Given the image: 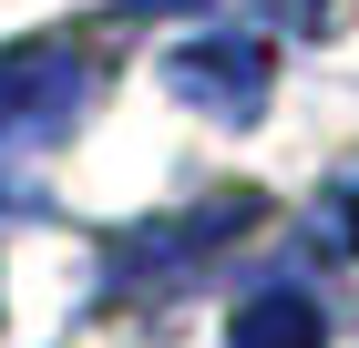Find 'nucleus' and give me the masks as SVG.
Returning a JSON list of instances; mask_svg holds the SVG:
<instances>
[{"instance_id": "20e7f679", "label": "nucleus", "mask_w": 359, "mask_h": 348, "mask_svg": "<svg viewBox=\"0 0 359 348\" xmlns=\"http://www.w3.org/2000/svg\"><path fill=\"white\" fill-rule=\"evenodd\" d=\"M267 11H277L287 31H298V41H329V31L349 21V0H267Z\"/></svg>"}, {"instance_id": "39448f33", "label": "nucleus", "mask_w": 359, "mask_h": 348, "mask_svg": "<svg viewBox=\"0 0 359 348\" xmlns=\"http://www.w3.org/2000/svg\"><path fill=\"white\" fill-rule=\"evenodd\" d=\"M349 236H359V205H349Z\"/></svg>"}, {"instance_id": "7ed1b4c3", "label": "nucleus", "mask_w": 359, "mask_h": 348, "mask_svg": "<svg viewBox=\"0 0 359 348\" xmlns=\"http://www.w3.org/2000/svg\"><path fill=\"white\" fill-rule=\"evenodd\" d=\"M226 348H329V318H318L308 287H267L226 318Z\"/></svg>"}, {"instance_id": "f257e3e1", "label": "nucleus", "mask_w": 359, "mask_h": 348, "mask_svg": "<svg viewBox=\"0 0 359 348\" xmlns=\"http://www.w3.org/2000/svg\"><path fill=\"white\" fill-rule=\"evenodd\" d=\"M72 103H83V52H72V41H21V52H0V154L62 134Z\"/></svg>"}, {"instance_id": "f03ea898", "label": "nucleus", "mask_w": 359, "mask_h": 348, "mask_svg": "<svg viewBox=\"0 0 359 348\" xmlns=\"http://www.w3.org/2000/svg\"><path fill=\"white\" fill-rule=\"evenodd\" d=\"M165 82L195 113H216V123H257V113H267V41H236V31L185 41V52L165 62Z\"/></svg>"}]
</instances>
